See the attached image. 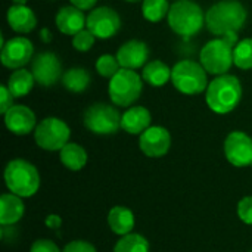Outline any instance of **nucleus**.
<instances>
[{
	"mask_svg": "<svg viewBox=\"0 0 252 252\" xmlns=\"http://www.w3.org/2000/svg\"><path fill=\"white\" fill-rule=\"evenodd\" d=\"M248 12L239 0H221L205 13V25L214 35H226L242 30Z\"/></svg>",
	"mask_w": 252,
	"mask_h": 252,
	"instance_id": "obj_1",
	"label": "nucleus"
},
{
	"mask_svg": "<svg viewBox=\"0 0 252 252\" xmlns=\"http://www.w3.org/2000/svg\"><path fill=\"white\" fill-rule=\"evenodd\" d=\"M242 99V86L238 77L230 74L217 75L208 87L205 100L208 108L220 115L232 112Z\"/></svg>",
	"mask_w": 252,
	"mask_h": 252,
	"instance_id": "obj_2",
	"label": "nucleus"
},
{
	"mask_svg": "<svg viewBox=\"0 0 252 252\" xmlns=\"http://www.w3.org/2000/svg\"><path fill=\"white\" fill-rule=\"evenodd\" d=\"M238 43V32L210 40L201 50V65L208 74L223 75L232 68L233 50Z\"/></svg>",
	"mask_w": 252,
	"mask_h": 252,
	"instance_id": "obj_3",
	"label": "nucleus"
},
{
	"mask_svg": "<svg viewBox=\"0 0 252 252\" xmlns=\"http://www.w3.org/2000/svg\"><path fill=\"white\" fill-rule=\"evenodd\" d=\"M4 183L9 192L21 198H30L40 188V174L35 165L27 159L16 158L9 161L4 168Z\"/></svg>",
	"mask_w": 252,
	"mask_h": 252,
	"instance_id": "obj_4",
	"label": "nucleus"
},
{
	"mask_svg": "<svg viewBox=\"0 0 252 252\" xmlns=\"http://www.w3.org/2000/svg\"><path fill=\"white\" fill-rule=\"evenodd\" d=\"M167 19L170 28L182 37L196 35L205 24V15L201 6L192 0L174 1L170 6Z\"/></svg>",
	"mask_w": 252,
	"mask_h": 252,
	"instance_id": "obj_5",
	"label": "nucleus"
},
{
	"mask_svg": "<svg viewBox=\"0 0 252 252\" xmlns=\"http://www.w3.org/2000/svg\"><path fill=\"white\" fill-rule=\"evenodd\" d=\"M171 83L183 94L195 96L207 90V71L201 62L185 59L177 62L171 69Z\"/></svg>",
	"mask_w": 252,
	"mask_h": 252,
	"instance_id": "obj_6",
	"label": "nucleus"
},
{
	"mask_svg": "<svg viewBox=\"0 0 252 252\" xmlns=\"http://www.w3.org/2000/svg\"><path fill=\"white\" fill-rule=\"evenodd\" d=\"M143 83L142 77L127 68H121L109 81V97L114 105L121 108H128L133 105L142 94Z\"/></svg>",
	"mask_w": 252,
	"mask_h": 252,
	"instance_id": "obj_7",
	"label": "nucleus"
},
{
	"mask_svg": "<svg viewBox=\"0 0 252 252\" xmlns=\"http://www.w3.org/2000/svg\"><path fill=\"white\" fill-rule=\"evenodd\" d=\"M121 117L123 115L118 109L111 105L93 103L86 109L83 123L89 131L100 136H109L121 128Z\"/></svg>",
	"mask_w": 252,
	"mask_h": 252,
	"instance_id": "obj_8",
	"label": "nucleus"
},
{
	"mask_svg": "<svg viewBox=\"0 0 252 252\" xmlns=\"http://www.w3.org/2000/svg\"><path fill=\"white\" fill-rule=\"evenodd\" d=\"M71 130L65 121L49 117L40 121L34 130V140L35 143L44 151H61L69 142Z\"/></svg>",
	"mask_w": 252,
	"mask_h": 252,
	"instance_id": "obj_9",
	"label": "nucleus"
},
{
	"mask_svg": "<svg viewBox=\"0 0 252 252\" xmlns=\"http://www.w3.org/2000/svg\"><path fill=\"white\" fill-rule=\"evenodd\" d=\"M31 72L35 78V83L43 87L55 86L63 75L62 63L59 58L52 52L38 53L31 62Z\"/></svg>",
	"mask_w": 252,
	"mask_h": 252,
	"instance_id": "obj_10",
	"label": "nucleus"
},
{
	"mask_svg": "<svg viewBox=\"0 0 252 252\" xmlns=\"http://www.w3.org/2000/svg\"><path fill=\"white\" fill-rule=\"evenodd\" d=\"M86 27L94 34L96 38L105 40L114 37L118 32L121 27V19L112 7L100 6L89 13Z\"/></svg>",
	"mask_w": 252,
	"mask_h": 252,
	"instance_id": "obj_11",
	"label": "nucleus"
},
{
	"mask_svg": "<svg viewBox=\"0 0 252 252\" xmlns=\"http://www.w3.org/2000/svg\"><path fill=\"white\" fill-rule=\"evenodd\" d=\"M34 55L32 43L27 37H13L1 46L0 61L9 69L25 66Z\"/></svg>",
	"mask_w": 252,
	"mask_h": 252,
	"instance_id": "obj_12",
	"label": "nucleus"
},
{
	"mask_svg": "<svg viewBox=\"0 0 252 252\" xmlns=\"http://www.w3.org/2000/svg\"><path fill=\"white\" fill-rule=\"evenodd\" d=\"M224 155L235 167H247L252 162V139L244 131H232L224 140Z\"/></svg>",
	"mask_w": 252,
	"mask_h": 252,
	"instance_id": "obj_13",
	"label": "nucleus"
},
{
	"mask_svg": "<svg viewBox=\"0 0 252 252\" xmlns=\"http://www.w3.org/2000/svg\"><path fill=\"white\" fill-rule=\"evenodd\" d=\"M171 146L170 131L161 126H151L140 134L139 148L149 158H161L167 155Z\"/></svg>",
	"mask_w": 252,
	"mask_h": 252,
	"instance_id": "obj_14",
	"label": "nucleus"
},
{
	"mask_svg": "<svg viewBox=\"0 0 252 252\" xmlns=\"http://www.w3.org/2000/svg\"><path fill=\"white\" fill-rule=\"evenodd\" d=\"M4 124L7 130L16 136H25L35 130V114L25 105H13L4 114Z\"/></svg>",
	"mask_w": 252,
	"mask_h": 252,
	"instance_id": "obj_15",
	"label": "nucleus"
},
{
	"mask_svg": "<svg viewBox=\"0 0 252 252\" xmlns=\"http://www.w3.org/2000/svg\"><path fill=\"white\" fill-rule=\"evenodd\" d=\"M117 59L121 68H127V69L142 68L149 59V47L145 41H140V40L126 41L118 49Z\"/></svg>",
	"mask_w": 252,
	"mask_h": 252,
	"instance_id": "obj_16",
	"label": "nucleus"
},
{
	"mask_svg": "<svg viewBox=\"0 0 252 252\" xmlns=\"http://www.w3.org/2000/svg\"><path fill=\"white\" fill-rule=\"evenodd\" d=\"M55 24L58 30L65 35H75L87 25V18L84 12L75 6H63L58 10L55 16Z\"/></svg>",
	"mask_w": 252,
	"mask_h": 252,
	"instance_id": "obj_17",
	"label": "nucleus"
},
{
	"mask_svg": "<svg viewBox=\"0 0 252 252\" xmlns=\"http://www.w3.org/2000/svg\"><path fill=\"white\" fill-rule=\"evenodd\" d=\"M7 24L15 32L28 34L35 28L37 18L25 4H13L7 9Z\"/></svg>",
	"mask_w": 252,
	"mask_h": 252,
	"instance_id": "obj_18",
	"label": "nucleus"
},
{
	"mask_svg": "<svg viewBox=\"0 0 252 252\" xmlns=\"http://www.w3.org/2000/svg\"><path fill=\"white\" fill-rule=\"evenodd\" d=\"M151 112L145 106H133L121 117V128L130 134H142L151 127Z\"/></svg>",
	"mask_w": 252,
	"mask_h": 252,
	"instance_id": "obj_19",
	"label": "nucleus"
},
{
	"mask_svg": "<svg viewBox=\"0 0 252 252\" xmlns=\"http://www.w3.org/2000/svg\"><path fill=\"white\" fill-rule=\"evenodd\" d=\"M25 213L22 198L9 192L0 196V224L9 226L16 224Z\"/></svg>",
	"mask_w": 252,
	"mask_h": 252,
	"instance_id": "obj_20",
	"label": "nucleus"
},
{
	"mask_svg": "<svg viewBox=\"0 0 252 252\" xmlns=\"http://www.w3.org/2000/svg\"><path fill=\"white\" fill-rule=\"evenodd\" d=\"M108 224L115 235L126 236L128 233H133V229L136 224L134 214L127 207H123V205L112 207L108 214Z\"/></svg>",
	"mask_w": 252,
	"mask_h": 252,
	"instance_id": "obj_21",
	"label": "nucleus"
},
{
	"mask_svg": "<svg viewBox=\"0 0 252 252\" xmlns=\"http://www.w3.org/2000/svg\"><path fill=\"white\" fill-rule=\"evenodd\" d=\"M142 78L152 87H161L168 80H171V69L167 63L159 59H154L148 62L142 71Z\"/></svg>",
	"mask_w": 252,
	"mask_h": 252,
	"instance_id": "obj_22",
	"label": "nucleus"
},
{
	"mask_svg": "<svg viewBox=\"0 0 252 252\" xmlns=\"http://www.w3.org/2000/svg\"><path fill=\"white\" fill-rule=\"evenodd\" d=\"M61 162L71 171H80L87 164V152L83 146L74 142H68L59 151Z\"/></svg>",
	"mask_w": 252,
	"mask_h": 252,
	"instance_id": "obj_23",
	"label": "nucleus"
},
{
	"mask_svg": "<svg viewBox=\"0 0 252 252\" xmlns=\"http://www.w3.org/2000/svg\"><path fill=\"white\" fill-rule=\"evenodd\" d=\"M34 83H35V78H34L32 72L27 71L24 68H19L10 74L6 86L10 90V93L13 94V97H24L32 90Z\"/></svg>",
	"mask_w": 252,
	"mask_h": 252,
	"instance_id": "obj_24",
	"label": "nucleus"
},
{
	"mask_svg": "<svg viewBox=\"0 0 252 252\" xmlns=\"http://www.w3.org/2000/svg\"><path fill=\"white\" fill-rule=\"evenodd\" d=\"M62 86L72 93H81L90 86V74L84 68H71L63 72Z\"/></svg>",
	"mask_w": 252,
	"mask_h": 252,
	"instance_id": "obj_25",
	"label": "nucleus"
},
{
	"mask_svg": "<svg viewBox=\"0 0 252 252\" xmlns=\"http://www.w3.org/2000/svg\"><path fill=\"white\" fill-rule=\"evenodd\" d=\"M114 252H151V247L145 236L139 233H128L115 244Z\"/></svg>",
	"mask_w": 252,
	"mask_h": 252,
	"instance_id": "obj_26",
	"label": "nucleus"
},
{
	"mask_svg": "<svg viewBox=\"0 0 252 252\" xmlns=\"http://www.w3.org/2000/svg\"><path fill=\"white\" fill-rule=\"evenodd\" d=\"M170 4L167 0H143L142 13L143 18L149 22H159L168 16Z\"/></svg>",
	"mask_w": 252,
	"mask_h": 252,
	"instance_id": "obj_27",
	"label": "nucleus"
},
{
	"mask_svg": "<svg viewBox=\"0 0 252 252\" xmlns=\"http://www.w3.org/2000/svg\"><path fill=\"white\" fill-rule=\"evenodd\" d=\"M233 62L241 69H252V38H244L236 43L233 50Z\"/></svg>",
	"mask_w": 252,
	"mask_h": 252,
	"instance_id": "obj_28",
	"label": "nucleus"
},
{
	"mask_svg": "<svg viewBox=\"0 0 252 252\" xmlns=\"http://www.w3.org/2000/svg\"><path fill=\"white\" fill-rule=\"evenodd\" d=\"M120 66L121 65L118 62L117 56H112V55H102L96 61V71L105 78H112L121 69Z\"/></svg>",
	"mask_w": 252,
	"mask_h": 252,
	"instance_id": "obj_29",
	"label": "nucleus"
},
{
	"mask_svg": "<svg viewBox=\"0 0 252 252\" xmlns=\"http://www.w3.org/2000/svg\"><path fill=\"white\" fill-rule=\"evenodd\" d=\"M94 38H96L94 34L90 30L84 28L72 37V46L78 52H87L94 44Z\"/></svg>",
	"mask_w": 252,
	"mask_h": 252,
	"instance_id": "obj_30",
	"label": "nucleus"
},
{
	"mask_svg": "<svg viewBox=\"0 0 252 252\" xmlns=\"http://www.w3.org/2000/svg\"><path fill=\"white\" fill-rule=\"evenodd\" d=\"M238 216L245 224L252 226V196H245L239 201Z\"/></svg>",
	"mask_w": 252,
	"mask_h": 252,
	"instance_id": "obj_31",
	"label": "nucleus"
},
{
	"mask_svg": "<svg viewBox=\"0 0 252 252\" xmlns=\"http://www.w3.org/2000/svg\"><path fill=\"white\" fill-rule=\"evenodd\" d=\"M30 252H62L59 247L49 239H38L31 245Z\"/></svg>",
	"mask_w": 252,
	"mask_h": 252,
	"instance_id": "obj_32",
	"label": "nucleus"
},
{
	"mask_svg": "<svg viewBox=\"0 0 252 252\" xmlns=\"http://www.w3.org/2000/svg\"><path fill=\"white\" fill-rule=\"evenodd\" d=\"M13 106V94L7 89V86L0 87V112L4 115Z\"/></svg>",
	"mask_w": 252,
	"mask_h": 252,
	"instance_id": "obj_33",
	"label": "nucleus"
},
{
	"mask_svg": "<svg viewBox=\"0 0 252 252\" xmlns=\"http://www.w3.org/2000/svg\"><path fill=\"white\" fill-rule=\"evenodd\" d=\"M62 252H97L96 251V248L90 244V242H87V241H72V242H69Z\"/></svg>",
	"mask_w": 252,
	"mask_h": 252,
	"instance_id": "obj_34",
	"label": "nucleus"
},
{
	"mask_svg": "<svg viewBox=\"0 0 252 252\" xmlns=\"http://www.w3.org/2000/svg\"><path fill=\"white\" fill-rule=\"evenodd\" d=\"M44 224H46L47 227H50V229L56 230V229H59V227L62 226V219H61L59 216H56V214H50V216H47V217H46Z\"/></svg>",
	"mask_w": 252,
	"mask_h": 252,
	"instance_id": "obj_35",
	"label": "nucleus"
},
{
	"mask_svg": "<svg viewBox=\"0 0 252 252\" xmlns=\"http://www.w3.org/2000/svg\"><path fill=\"white\" fill-rule=\"evenodd\" d=\"M72 3V6L81 9V10H89V9H93L94 4L97 3V0H69Z\"/></svg>",
	"mask_w": 252,
	"mask_h": 252,
	"instance_id": "obj_36",
	"label": "nucleus"
},
{
	"mask_svg": "<svg viewBox=\"0 0 252 252\" xmlns=\"http://www.w3.org/2000/svg\"><path fill=\"white\" fill-rule=\"evenodd\" d=\"M41 38H43V41H50V38H52V37H50V31L44 28V30L41 31Z\"/></svg>",
	"mask_w": 252,
	"mask_h": 252,
	"instance_id": "obj_37",
	"label": "nucleus"
},
{
	"mask_svg": "<svg viewBox=\"0 0 252 252\" xmlns=\"http://www.w3.org/2000/svg\"><path fill=\"white\" fill-rule=\"evenodd\" d=\"M13 1V4H25L27 3V0H12Z\"/></svg>",
	"mask_w": 252,
	"mask_h": 252,
	"instance_id": "obj_38",
	"label": "nucleus"
},
{
	"mask_svg": "<svg viewBox=\"0 0 252 252\" xmlns=\"http://www.w3.org/2000/svg\"><path fill=\"white\" fill-rule=\"evenodd\" d=\"M124 1H128V3H137V1H140V0H124Z\"/></svg>",
	"mask_w": 252,
	"mask_h": 252,
	"instance_id": "obj_39",
	"label": "nucleus"
},
{
	"mask_svg": "<svg viewBox=\"0 0 252 252\" xmlns=\"http://www.w3.org/2000/svg\"><path fill=\"white\" fill-rule=\"evenodd\" d=\"M251 167H252V162H251Z\"/></svg>",
	"mask_w": 252,
	"mask_h": 252,
	"instance_id": "obj_40",
	"label": "nucleus"
},
{
	"mask_svg": "<svg viewBox=\"0 0 252 252\" xmlns=\"http://www.w3.org/2000/svg\"><path fill=\"white\" fill-rule=\"evenodd\" d=\"M251 252H252V251H251Z\"/></svg>",
	"mask_w": 252,
	"mask_h": 252,
	"instance_id": "obj_41",
	"label": "nucleus"
}]
</instances>
